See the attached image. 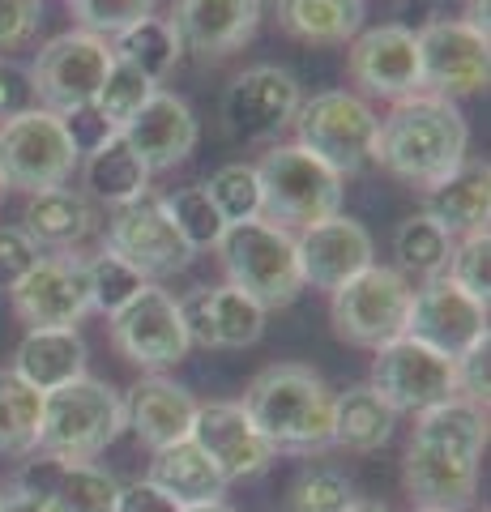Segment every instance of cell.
Returning a JSON list of instances; mask_svg holds the SVG:
<instances>
[{"instance_id":"1","label":"cell","mask_w":491,"mask_h":512,"mask_svg":"<svg viewBox=\"0 0 491 512\" xmlns=\"http://www.w3.org/2000/svg\"><path fill=\"white\" fill-rule=\"evenodd\" d=\"M487 453V410L449 397L445 406L419 414L406 444L402 483L415 508L466 512L479 495V466Z\"/></svg>"},{"instance_id":"2","label":"cell","mask_w":491,"mask_h":512,"mask_svg":"<svg viewBox=\"0 0 491 512\" xmlns=\"http://www.w3.org/2000/svg\"><path fill=\"white\" fill-rule=\"evenodd\" d=\"M466 150H470V128L457 103L419 90L410 99L393 103L389 116L376 124L372 163L427 192L466 163L470 158Z\"/></svg>"},{"instance_id":"3","label":"cell","mask_w":491,"mask_h":512,"mask_svg":"<svg viewBox=\"0 0 491 512\" xmlns=\"http://www.w3.org/2000/svg\"><path fill=\"white\" fill-rule=\"evenodd\" d=\"M248 419L274 453L316 457L334 448V389L304 363H274L248 384Z\"/></svg>"},{"instance_id":"4","label":"cell","mask_w":491,"mask_h":512,"mask_svg":"<svg viewBox=\"0 0 491 512\" xmlns=\"http://www.w3.org/2000/svg\"><path fill=\"white\" fill-rule=\"evenodd\" d=\"M218 261H223L227 286L244 291L252 303H261L265 312L291 308L304 291V274H299L295 256V235L274 227L265 218L235 222L218 239Z\"/></svg>"},{"instance_id":"5","label":"cell","mask_w":491,"mask_h":512,"mask_svg":"<svg viewBox=\"0 0 491 512\" xmlns=\"http://www.w3.org/2000/svg\"><path fill=\"white\" fill-rule=\"evenodd\" d=\"M124 431V402L107 380L82 376L43 393V427L35 453L56 461H94Z\"/></svg>"},{"instance_id":"6","label":"cell","mask_w":491,"mask_h":512,"mask_svg":"<svg viewBox=\"0 0 491 512\" xmlns=\"http://www.w3.org/2000/svg\"><path fill=\"white\" fill-rule=\"evenodd\" d=\"M261 218L282 231H308L342 214V175L299 146H274L257 163Z\"/></svg>"},{"instance_id":"7","label":"cell","mask_w":491,"mask_h":512,"mask_svg":"<svg viewBox=\"0 0 491 512\" xmlns=\"http://www.w3.org/2000/svg\"><path fill=\"white\" fill-rule=\"evenodd\" d=\"M376 111L351 90H321L308 103H299L295 111V133L299 150H308L312 158L334 171V175H359L372 163L376 146Z\"/></svg>"},{"instance_id":"8","label":"cell","mask_w":491,"mask_h":512,"mask_svg":"<svg viewBox=\"0 0 491 512\" xmlns=\"http://www.w3.org/2000/svg\"><path fill=\"white\" fill-rule=\"evenodd\" d=\"M77 163H82V154L73 150L65 120L56 111L30 107L22 116L0 120V175L9 188H22L30 197L65 188Z\"/></svg>"},{"instance_id":"9","label":"cell","mask_w":491,"mask_h":512,"mask_svg":"<svg viewBox=\"0 0 491 512\" xmlns=\"http://www.w3.org/2000/svg\"><path fill=\"white\" fill-rule=\"evenodd\" d=\"M410 295H415V286H410L406 274H398L393 265L372 261L363 274H355L351 282H342L334 291V303H329L334 333L351 346L380 350L385 342L406 333Z\"/></svg>"},{"instance_id":"10","label":"cell","mask_w":491,"mask_h":512,"mask_svg":"<svg viewBox=\"0 0 491 512\" xmlns=\"http://www.w3.org/2000/svg\"><path fill=\"white\" fill-rule=\"evenodd\" d=\"M112 43L99 35H86V30H69V35H56L47 47H39L35 64H30V86H35V99L43 111H77L90 107L99 99V86L107 69H112Z\"/></svg>"},{"instance_id":"11","label":"cell","mask_w":491,"mask_h":512,"mask_svg":"<svg viewBox=\"0 0 491 512\" xmlns=\"http://www.w3.org/2000/svg\"><path fill=\"white\" fill-rule=\"evenodd\" d=\"M368 384L393 414H423V410L445 406L449 397H457L453 359L436 355L432 346L406 338V333L376 350Z\"/></svg>"},{"instance_id":"12","label":"cell","mask_w":491,"mask_h":512,"mask_svg":"<svg viewBox=\"0 0 491 512\" xmlns=\"http://www.w3.org/2000/svg\"><path fill=\"white\" fill-rule=\"evenodd\" d=\"M107 252L129 261L141 278H171L193 265V248L184 244L176 222L167 218L163 197H137L129 205H116L107 218Z\"/></svg>"},{"instance_id":"13","label":"cell","mask_w":491,"mask_h":512,"mask_svg":"<svg viewBox=\"0 0 491 512\" xmlns=\"http://www.w3.org/2000/svg\"><path fill=\"white\" fill-rule=\"evenodd\" d=\"M112 346L133 367H146L150 376H163L167 367L184 363L193 350L180 316V299L163 286H141V295L112 316Z\"/></svg>"},{"instance_id":"14","label":"cell","mask_w":491,"mask_h":512,"mask_svg":"<svg viewBox=\"0 0 491 512\" xmlns=\"http://www.w3.org/2000/svg\"><path fill=\"white\" fill-rule=\"evenodd\" d=\"M346 73L351 82L372 94V99L402 103L410 94L423 90V69H419V39L415 30L402 22H385L372 30H359L346 52Z\"/></svg>"},{"instance_id":"15","label":"cell","mask_w":491,"mask_h":512,"mask_svg":"<svg viewBox=\"0 0 491 512\" xmlns=\"http://www.w3.org/2000/svg\"><path fill=\"white\" fill-rule=\"evenodd\" d=\"M415 39H419V69H423L427 94L457 99V94H474L487 86V77H491L487 35L470 30L462 18L423 22V30H415Z\"/></svg>"},{"instance_id":"16","label":"cell","mask_w":491,"mask_h":512,"mask_svg":"<svg viewBox=\"0 0 491 512\" xmlns=\"http://www.w3.org/2000/svg\"><path fill=\"white\" fill-rule=\"evenodd\" d=\"M406 338L432 346L445 359H457L470 346L487 342V303L457 291L449 278H432L410 295Z\"/></svg>"},{"instance_id":"17","label":"cell","mask_w":491,"mask_h":512,"mask_svg":"<svg viewBox=\"0 0 491 512\" xmlns=\"http://www.w3.org/2000/svg\"><path fill=\"white\" fill-rule=\"evenodd\" d=\"M13 312L30 329H77L90 312L86 291V261L73 252L39 256L35 269L13 286Z\"/></svg>"},{"instance_id":"18","label":"cell","mask_w":491,"mask_h":512,"mask_svg":"<svg viewBox=\"0 0 491 512\" xmlns=\"http://www.w3.org/2000/svg\"><path fill=\"white\" fill-rule=\"evenodd\" d=\"M299 103H304V94H299V82L287 69L257 64L231 82L223 99V120L244 141H274L282 128L295 124Z\"/></svg>"},{"instance_id":"19","label":"cell","mask_w":491,"mask_h":512,"mask_svg":"<svg viewBox=\"0 0 491 512\" xmlns=\"http://www.w3.org/2000/svg\"><path fill=\"white\" fill-rule=\"evenodd\" d=\"M193 440L205 457L218 466L227 483H244V478H261L278 461L274 444H269L257 423L248 419L240 402H205L197 406L193 419Z\"/></svg>"},{"instance_id":"20","label":"cell","mask_w":491,"mask_h":512,"mask_svg":"<svg viewBox=\"0 0 491 512\" xmlns=\"http://www.w3.org/2000/svg\"><path fill=\"white\" fill-rule=\"evenodd\" d=\"M13 487L52 508V512H116L120 500V478L107 474L94 461H56V457H30L13 474Z\"/></svg>"},{"instance_id":"21","label":"cell","mask_w":491,"mask_h":512,"mask_svg":"<svg viewBox=\"0 0 491 512\" xmlns=\"http://www.w3.org/2000/svg\"><path fill=\"white\" fill-rule=\"evenodd\" d=\"M295 256H299L304 286L334 295L342 282H351L355 274H363L372 265V235L363 222L334 214L295 235Z\"/></svg>"},{"instance_id":"22","label":"cell","mask_w":491,"mask_h":512,"mask_svg":"<svg viewBox=\"0 0 491 512\" xmlns=\"http://www.w3.org/2000/svg\"><path fill=\"white\" fill-rule=\"evenodd\" d=\"M180 316L188 342L205 350H244L265 333V308L235 286H197L180 299Z\"/></svg>"},{"instance_id":"23","label":"cell","mask_w":491,"mask_h":512,"mask_svg":"<svg viewBox=\"0 0 491 512\" xmlns=\"http://www.w3.org/2000/svg\"><path fill=\"white\" fill-rule=\"evenodd\" d=\"M120 137L150 175L171 171L197 150V116L171 90H154L150 103L120 128Z\"/></svg>"},{"instance_id":"24","label":"cell","mask_w":491,"mask_h":512,"mask_svg":"<svg viewBox=\"0 0 491 512\" xmlns=\"http://www.w3.org/2000/svg\"><path fill=\"white\" fill-rule=\"evenodd\" d=\"M197 406L201 402L184 384L167 376H141L129 389V397H124V427L137 436V444L158 453V448H171L193 436Z\"/></svg>"},{"instance_id":"25","label":"cell","mask_w":491,"mask_h":512,"mask_svg":"<svg viewBox=\"0 0 491 512\" xmlns=\"http://www.w3.org/2000/svg\"><path fill=\"white\" fill-rule=\"evenodd\" d=\"M261 22V0H176L171 26L184 47H193L205 60L231 56L235 47L252 39Z\"/></svg>"},{"instance_id":"26","label":"cell","mask_w":491,"mask_h":512,"mask_svg":"<svg viewBox=\"0 0 491 512\" xmlns=\"http://www.w3.org/2000/svg\"><path fill=\"white\" fill-rule=\"evenodd\" d=\"M423 214L449 235L487 231L491 218V167L483 158H466L453 175L423 192Z\"/></svg>"},{"instance_id":"27","label":"cell","mask_w":491,"mask_h":512,"mask_svg":"<svg viewBox=\"0 0 491 512\" xmlns=\"http://www.w3.org/2000/svg\"><path fill=\"white\" fill-rule=\"evenodd\" d=\"M13 372H18L30 389L56 393L65 384L86 376V342L77 329H26L13 355Z\"/></svg>"},{"instance_id":"28","label":"cell","mask_w":491,"mask_h":512,"mask_svg":"<svg viewBox=\"0 0 491 512\" xmlns=\"http://www.w3.org/2000/svg\"><path fill=\"white\" fill-rule=\"evenodd\" d=\"M94 227H99V214H94L90 197L73 188L35 192L22 214V231L39 252H73Z\"/></svg>"},{"instance_id":"29","label":"cell","mask_w":491,"mask_h":512,"mask_svg":"<svg viewBox=\"0 0 491 512\" xmlns=\"http://www.w3.org/2000/svg\"><path fill=\"white\" fill-rule=\"evenodd\" d=\"M146 478L167 495V500H176L180 508L214 504V500H223L227 487H231L227 478L218 474L214 461L205 457L193 440H180V444H171V448H158Z\"/></svg>"},{"instance_id":"30","label":"cell","mask_w":491,"mask_h":512,"mask_svg":"<svg viewBox=\"0 0 491 512\" xmlns=\"http://www.w3.org/2000/svg\"><path fill=\"white\" fill-rule=\"evenodd\" d=\"M398 414H393L372 384H355L334 397V444L346 453H376L393 440Z\"/></svg>"},{"instance_id":"31","label":"cell","mask_w":491,"mask_h":512,"mask_svg":"<svg viewBox=\"0 0 491 512\" xmlns=\"http://www.w3.org/2000/svg\"><path fill=\"white\" fill-rule=\"evenodd\" d=\"M278 22L304 43H346L363 30V0H278Z\"/></svg>"},{"instance_id":"32","label":"cell","mask_w":491,"mask_h":512,"mask_svg":"<svg viewBox=\"0 0 491 512\" xmlns=\"http://www.w3.org/2000/svg\"><path fill=\"white\" fill-rule=\"evenodd\" d=\"M86 188L94 201L103 205H129L150 192V171L141 167V158L124 146V137L116 133L112 141H103L94 154H86Z\"/></svg>"},{"instance_id":"33","label":"cell","mask_w":491,"mask_h":512,"mask_svg":"<svg viewBox=\"0 0 491 512\" xmlns=\"http://www.w3.org/2000/svg\"><path fill=\"white\" fill-rule=\"evenodd\" d=\"M43 427V393L13 372L0 367V453L5 457H30L39 448Z\"/></svg>"},{"instance_id":"34","label":"cell","mask_w":491,"mask_h":512,"mask_svg":"<svg viewBox=\"0 0 491 512\" xmlns=\"http://www.w3.org/2000/svg\"><path fill=\"white\" fill-rule=\"evenodd\" d=\"M116 60L133 64L137 73H146L150 82L158 86L163 77L176 69L180 56H184V43L176 35V26H171V18H146L137 22L133 30H124V35H116Z\"/></svg>"},{"instance_id":"35","label":"cell","mask_w":491,"mask_h":512,"mask_svg":"<svg viewBox=\"0 0 491 512\" xmlns=\"http://www.w3.org/2000/svg\"><path fill=\"white\" fill-rule=\"evenodd\" d=\"M393 256H398V274H415L423 282L445 278L449 256H453V235L445 227H436L427 214H415L393 235Z\"/></svg>"},{"instance_id":"36","label":"cell","mask_w":491,"mask_h":512,"mask_svg":"<svg viewBox=\"0 0 491 512\" xmlns=\"http://www.w3.org/2000/svg\"><path fill=\"white\" fill-rule=\"evenodd\" d=\"M141 286H150L146 278L137 274L129 261H120L116 252H99L86 261V291H90V312H103L112 320L120 308H129V303L141 295Z\"/></svg>"},{"instance_id":"37","label":"cell","mask_w":491,"mask_h":512,"mask_svg":"<svg viewBox=\"0 0 491 512\" xmlns=\"http://www.w3.org/2000/svg\"><path fill=\"white\" fill-rule=\"evenodd\" d=\"M167 205V218L176 222V231L184 235V244L201 252V248H218V239H223L227 222L218 214V205L210 201V192L205 184H188V188H176L171 197H163Z\"/></svg>"},{"instance_id":"38","label":"cell","mask_w":491,"mask_h":512,"mask_svg":"<svg viewBox=\"0 0 491 512\" xmlns=\"http://www.w3.org/2000/svg\"><path fill=\"white\" fill-rule=\"evenodd\" d=\"M154 90H158V86L150 82L146 73H137L133 64H124V60H112V69H107V77H103L94 107H99V116L120 133V128L129 124L137 111L150 103V94H154Z\"/></svg>"},{"instance_id":"39","label":"cell","mask_w":491,"mask_h":512,"mask_svg":"<svg viewBox=\"0 0 491 512\" xmlns=\"http://www.w3.org/2000/svg\"><path fill=\"white\" fill-rule=\"evenodd\" d=\"M205 192H210V201L218 205V214H223L227 227H235V222L261 218L257 167H248V163H227V167H218V171L210 175V184H205Z\"/></svg>"},{"instance_id":"40","label":"cell","mask_w":491,"mask_h":512,"mask_svg":"<svg viewBox=\"0 0 491 512\" xmlns=\"http://www.w3.org/2000/svg\"><path fill=\"white\" fill-rule=\"evenodd\" d=\"M351 500H355L351 478L329 470V466H312L291 483L287 512H346Z\"/></svg>"},{"instance_id":"41","label":"cell","mask_w":491,"mask_h":512,"mask_svg":"<svg viewBox=\"0 0 491 512\" xmlns=\"http://www.w3.org/2000/svg\"><path fill=\"white\" fill-rule=\"evenodd\" d=\"M69 13L86 35L116 39L124 30H133L137 22L154 18V0H69Z\"/></svg>"},{"instance_id":"42","label":"cell","mask_w":491,"mask_h":512,"mask_svg":"<svg viewBox=\"0 0 491 512\" xmlns=\"http://www.w3.org/2000/svg\"><path fill=\"white\" fill-rule=\"evenodd\" d=\"M445 278L457 286V291H466L470 299L487 303V291H491V235L487 231L462 235V244H453Z\"/></svg>"},{"instance_id":"43","label":"cell","mask_w":491,"mask_h":512,"mask_svg":"<svg viewBox=\"0 0 491 512\" xmlns=\"http://www.w3.org/2000/svg\"><path fill=\"white\" fill-rule=\"evenodd\" d=\"M39 248L30 244L22 227H0V291H13L39 261Z\"/></svg>"},{"instance_id":"44","label":"cell","mask_w":491,"mask_h":512,"mask_svg":"<svg viewBox=\"0 0 491 512\" xmlns=\"http://www.w3.org/2000/svg\"><path fill=\"white\" fill-rule=\"evenodd\" d=\"M491 346L479 342V346H470L466 355H457L453 359V372H457V397H466V402L474 406H487V384H491Z\"/></svg>"},{"instance_id":"45","label":"cell","mask_w":491,"mask_h":512,"mask_svg":"<svg viewBox=\"0 0 491 512\" xmlns=\"http://www.w3.org/2000/svg\"><path fill=\"white\" fill-rule=\"evenodd\" d=\"M43 22V0H0V47H22Z\"/></svg>"},{"instance_id":"46","label":"cell","mask_w":491,"mask_h":512,"mask_svg":"<svg viewBox=\"0 0 491 512\" xmlns=\"http://www.w3.org/2000/svg\"><path fill=\"white\" fill-rule=\"evenodd\" d=\"M65 133H69V141H73V150L77 154H94L103 146V141H112L116 137V128L107 124L103 116H99V107H77V111H65Z\"/></svg>"},{"instance_id":"47","label":"cell","mask_w":491,"mask_h":512,"mask_svg":"<svg viewBox=\"0 0 491 512\" xmlns=\"http://www.w3.org/2000/svg\"><path fill=\"white\" fill-rule=\"evenodd\" d=\"M35 107V86H30V73L18 69L13 60H0V120L22 116V111Z\"/></svg>"},{"instance_id":"48","label":"cell","mask_w":491,"mask_h":512,"mask_svg":"<svg viewBox=\"0 0 491 512\" xmlns=\"http://www.w3.org/2000/svg\"><path fill=\"white\" fill-rule=\"evenodd\" d=\"M116 512H184V508L176 500H167L150 478H137V483H120Z\"/></svg>"},{"instance_id":"49","label":"cell","mask_w":491,"mask_h":512,"mask_svg":"<svg viewBox=\"0 0 491 512\" xmlns=\"http://www.w3.org/2000/svg\"><path fill=\"white\" fill-rule=\"evenodd\" d=\"M0 512H52L39 495H30L22 487H9V491H0Z\"/></svg>"},{"instance_id":"50","label":"cell","mask_w":491,"mask_h":512,"mask_svg":"<svg viewBox=\"0 0 491 512\" xmlns=\"http://www.w3.org/2000/svg\"><path fill=\"white\" fill-rule=\"evenodd\" d=\"M470 30L487 35V0H466V18H462Z\"/></svg>"},{"instance_id":"51","label":"cell","mask_w":491,"mask_h":512,"mask_svg":"<svg viewBox=\"0 0 491 512\" xmlns=\"http://www.w3.org/2000/svg\"><path fill=\"white\" fill-rule=\"evenodd\" d=\"M346 512H393V508L380 504V500H351V504H346Z\"/></svg>"},{"instance_id":"52","label":"cell","mask_w":491,"mask_h":512,"mask_svg":"<svg viewBox=\"0 0 491 512\" xmlns=\"http://www.w3.org/2000/svg\"><path fill=\"white\" fill-rule=\"evenodd\" d=\"M184 512H240V508H231L227 500H214V504H197V508H184Z\"/></svg>"},{"instance_id":"53","label":"cell","mask_w":491,"mask_h":512,"mask_svg":"<svg viewBox=\"0 0 491 512\" xmlns=\"http://www.w3.org/2000/svg\"><path fill=\"white\" fill-rule=\"evenodd\" d=\"M5 197H9V184H5V175H0V205H5Z\"/></svg>"},{"instance_id":"54","label":"cell","mask_w":491,"mask_h":512,"mask_svg":"<svg viewBox=\"0 0 491 512\" xmlns=\"http://www.w3.org/2000/svg\"><path fill=\"white\" fill-rule=\"evenodd\" d=\"M415 512H436V508H415Z\"/></svg>"}]
</instances>
